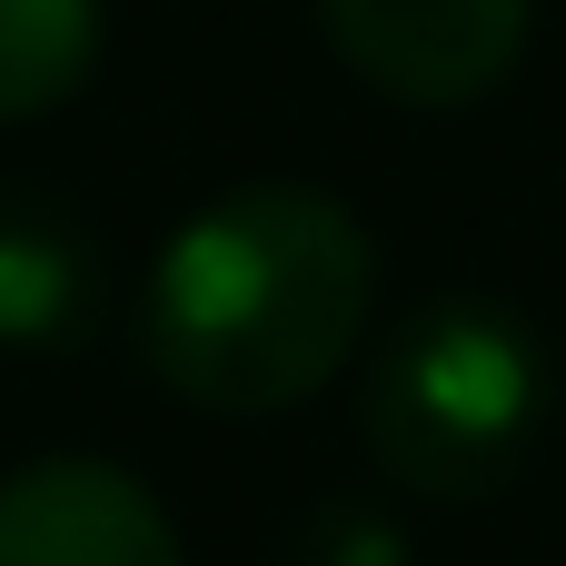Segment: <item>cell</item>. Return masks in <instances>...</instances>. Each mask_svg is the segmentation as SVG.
I'll return each instance as SVG.
<instances>
[{
    "mask_svg": "<svg viewBox=\"0 0 566 566\" xmlns=\"http://www.w3.org/2000/svg\"><path fill=\"white\" fill-rule=\"evenodd\" d=\"M109 298L99 229L50 189H0V348H80Z\"/></svg>",
    "mask_w": 566,
    "mask_h": 566,
    "instance_id": "obj_5",
    "label": "cell"
},
{
    "mask_svg": "<svg viewBox=\"0 0 566 566\" xmlns=\"http://www.w3.org/2000/svg\"><path fill=\"white\" fill-rule=\"evenodd\" d=\"M547 348L497 298H428L368 368V458L398 497L478 507L547 438Z\"/></svg>",
    "mask_w": 566,
    "mask_h": 566,
    "instance_id": "obj_2",
    "label": "cell"
},
{
    "mask_svg": "<svg viewBox=\"0 0 566 566\" xmlns=\"http://www.w3.org/2000/svg\"><path fill=\"white\" fill-rule=\"evenodd\" d=\"M328 50L398 109H478L537 30V0H318Z\"/></svg>",
    "mask_w": 566,
    "mask_h": 566,
    "instance_id": "obj_3",
    "label": "cell"
},
{
    "mask_svg": "<svg viewBox=\"0 0 566 566\" xmlns=\"http://www.w3.org/2000/svg\"><path fill=\"white\" fill-rule=\"evenodd\" d=\"M378 308V239L308 179H239L189 209L149 269V368L199 418L308 408Z\"/></svg>",
    "mask_w": 566,
    "mask_h": 566,
    "instance_id": "obj_1",
    "label": "cell"
},
{
    "mask_svg": "<svg viewBox=\"0 0 566 566\" xmlns=\"http://www.w3.org/2000/svg\"><path fill=\"white\" fill-rule=\"evenodd\" d=\"M0 566H179V527L109 458H30L0 478Z\"/></svg>",
    "mask_w": 566,
    "mask_h": 566,
    "instance_id": "obj_4",
    "label": "cell"
},
{
    "mask_svg": "<svg viewBox=\"0 0 566 566\" xmlns=\"http://www.w3.org/2000/svg\"><path fill=\"white\" fill-rule=\"evenodd\" d=\"M99 70V0H0V129L50 119Z\"/></svg>",
    "mask_w": 566,
    "mask_h": 566,
    "instance_id": "obj_6",
    "label": "cell"
},
{
    "mask_svg": "<svg viewBox=\"0 0 566 566\" xmlns=\"http://www.w3.org/2000/svg\"><path fill=\"white\" fill-rule=\"evenodd\" d=\"M318 537H328L318 566H398V527H378V517H328Z\"/></svg>",
    "mask_w": 566,
    "mask_h": 566,
    "instance_id": "obj_7",
    "label": "cell"
}]
</instances>
